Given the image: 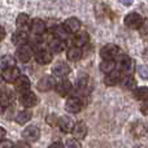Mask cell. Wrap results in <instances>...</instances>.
Listing matches in <instances>:
<instances>
[{
	"mask_svg": "<svg viewBox=\"0 0 148 148\" xmlns=\"http://www.w3.org/2000/svg\"><path fill=\"white\" fill-rule=\"evenodd\" d=\"M82 108H83V101H82V99H79L77 96L69 97L65 103V109L69 113H78L82 110Z\"/></svg>",
	"mask_w": 148,
	"mask_h": 148,
	"instance_id": "cell-8",
	"label": "cell"
},
{
	"mask_svg": "<svg viewBox=\"0 0 148 148\" xmlns=\"http://www.w3.org/2000/svg\"><path fill=\"white\" fill-rule=\"evenodd\" d=\"M31 117H33V112L29 109H25L18 113L17 117H16V121H17L18 125H25L26 122H29L31 120Z\"/></svg>",
	"mask_w": 148,
	"mask_h": 148,
	"instance_id": "cell-26",
	"label": "cell"
},
{
	"mask_svg": "<svg viewBox=\"0 0 148 148\" xmlns=\"http://www.w3.org/2000/svg\"><path fill=\"white\" fill-rule=\"evenodd\" d=\"M29 29H30V33L33 34L34 36H42L46 33L47 26L43 20H40V18H34V20L30 21Z\"/></svg>",
	"mask_w": 148,
	"mask_h": 148,
	"instance_id": "cell-3",
	"label": "cell"
},
{
	"mask_svg": "<svg viewBox=\"0 0 148 148\" xmlns=\"http://www.w3.org/2000/svg\"><path fill=\"white\" fill-rule=\"evenodd\" d=\"M5 135H7V130H5L4 127H1V126H0V142L4 140Z\"/></svg>",
	"mask_w": 148,
	"mask_h": 148,
	"instance_id": "cell-39",
	"label": "cell"
},
{
	"mask_svg": "<svg viewBox=\"0 0 148 148\" xmlns=\"http://www.w3.org/2000/svg\"><path fill=\"white\" fill-rule=\"evenodd\" d=\"M20 103L25 108H33L38 104V96L31 91L22 92V94L20 95Z\"/></svg>",
	"mask_w": 148,
	"mask_h": 148,
	"instance_id": "cell-7",
	"label": "cell"
},
{
	"mask_svg": "<svg viewBox=\"0 0 148 148\" xmlns=\"http://www.w3.org/2000/svg\"><path fill=\"white\" fill-rule=\"evenodd\" d=\"M33 57H34V49L33 47L27 46V44L18 47L17 51H16V59L18 61H21L22 64H27Z\"/></svg>",
	"mask_w": 148,
	"mask_h": 148,
	"instance_id": "cell-2",
	"label": "cell"
},
{
	"mask_svg": "<svg viewBox=\"0 0 148 148\" xmlns=\"http://www.w3.org/2000/svg\"><path fill=\"white\" fill-rule=\"evenodd\" d=\"M0 148H13V143L8 139H4L0 142Z\"/></svg>",
	"mask_w": 148,
	"mask_h": 148,
	"instance_id": "cell-36",
	"label": "cell"
},
{
	"mask_svg": "<svg viewBox=\"0 0 148 148\" xmlns=\"http://www.w3.org/2000/svg\"><path fill=\"white\" fill-rule=\"evenodd\" d=\"M118 51H120V48H118V46H116V44H112V43L105 44V46L100 49V57H101L103 60H113L118 55Z\"/></svg>",
	"mask_w": 148,
	"mask_h": 148,
	"instance_id": "cell-5",
	"label": "cell"
},
{
	"mask_svg": "<svg viewBox=\"0 0 148 148\" xmlns=\"http://www.w3.org/2000/svg\"><path fill=\"white\" fill-rule=\"evenodd\" d=\"M20 75H21V73L17 66L8 68V69L3 70V73H1L3 79H4V82H7V83H14Z\"/></svg>",
	"mask_w": 148,
	"mask_h": 148,
	"instance_id": "cell-9",
	"label": "cell"
},
{
	"mask_svg": "<svg viewBox=\"0 0 148 148\" xmlns=\"http://www.w3.org/2000/svg\"><path fill=\"white\" fill-rule=\"evenodd\" d=\"M100 70L105 74H109L116 70V61L114 60H103L100 62Z\"/></svg>",
	"mask_w": 148,
	"mask_h": 148,
	"instance_id": "cell-25",
	"label": "cell"
},
{
	"mask_svg": "<svg viewBox=\"0 0 148 148\" xmlns=\"http://www.w3.org/2000/svg\"><path fill=\"white\" fill-rule=\"evenodd\" d=\"M134 96L135 99L140 100V101H148V87H138V88L134 90Z\"/></svg>",
	"mask_w": 148,
	"mask_h": 148,
	"instance_id": "cell-29",
	"label": "cell"
},
{
	"mask_svg": "<svg viewBox=\"0 0 148 148\" xmlns=\"http://www.w3.org/2000/svg\"><path fill=\"white\" fill-rule=\"evenodd\" d=\"M87 131H88V127H87V125L83 122V121H79L78 123H75L74 125V129H73V135L74 138L78 140V139H83L84 136L87 135Z\"/></svg>",
	"mask_w": 148,
	"mask_h": 148,
	"instance_id": "cell-19",
	"label": "cell"
},
{
	"mask_svg": "<svg viewBox=\"0 0 148 148\" xmlns=\"http://www.w3.org/2000/svg\"><path fill=\"white\" fill-rule=\"evenodd\" d=\"M134 148H146V147H144V146H142V144H139V146H135Z\"/></svg>",
	"mask_w": 148,
	"mask_h": 148,
	"instance_id": "cell-42",
	"label": "cell"
},
{
	"mask_svg": "<svg viewBox=\"0 0 148 148\" xmlns=\"http://www.w3.org/2000/svg\"><path fill=\"white\" fill-rule=\"evenodd\" d=\"M120 66H121V70H122V73H125L126 75H130L131 73L134 72V61L133 59H130V57L127 56V55H122V56L120 57Z\"/></svg>",
	"mask_w": 148,
	"mask_h": 148,
	"instance_id": "cell-13",
	"label": "cell"
},
{
	"mask_svg": "<svg viewBox=\"0 0 148 148\" xmlns=\"http://www.w3.org/2000/svg\"><path fill=\"white\" fill-rule=\"evenodd\" d=\"M16 66V59L10 55H4V56L0 57V69L5 70L8 68Z\"/></svg>",
	"mask_w": 148,
	"mask_h": 148,
	"instance_id": "cell-24",
	"label": "cell"
},
{
	"mask_svg": "<svg viewBox=\"0 0 148 148\" xmlns=\"http://www.w3.org/2000/svg\"><path fill=\"white\" fill-rule=\"evenodd\" d=\"M30 25V18L29 14L26 13H20L16 18V26H17L18 30H26V27H29Z\"/></svg>",
	"mask_w": 148,
	"mask_h": 148,
	"instance_id": "cell-22",
	"label": "cell"
},
{
	"mask_svg": "<svg viewBox=\"0 0 148 148\" xmlns=\"http://www.w3.org/2000/svg\"><path fill=\"white\" fill-rule=\"evenodd\" d=\"M140 112L143 113V114H147L148 116V101H144L143 105L140 107Z\"/></svg>",
	"mask_w": 148,
	"mask_h": 148,
	"instance_id": "cell-37",
	"label": "cell"
},
{
	"mask_svg": "<svg viewBox=\"0 0 148 148\" xmlns=\"http://www.w3.org/2000/svg\"><path fill=\"white\" fill-rule=\"evenodd\" d=\"M34 59L38 64L40 65H47L52 61L53 59V53L49 51L48 47L44 46H36L34 49Z\"/></svg>",
	"mask_w": 148,
	"mask_h": 148,
	"instance_id": "cell-1",
	"label": "cell"
},
{
	"mask_svg": "<svg viewBox=\"0 0 148 148\" xmlns=\"http://www.w3.org/2000/svg\"><path fill=\"white\" fill-rule=\"evenodd\" d=\"M4 38H5V29L0 25V42H1Z\"/></svg>",
	"mask_w": 148,
	"mask_h": 148,
	"instance_id": "cell-40",
	"label": "cell"
},
{
	"mask_svg": "<svg viewBox=\"0 0 148 148\" xmlns=\"http://www.w3.org/2000/svg\"><path fill=\"white\" fill-rule=\"evenodd\" d=\"M72 83H70L68 79H60L59 82H56V86H55V90L56 92L60 95V96H66L72 92Z\"/></svg>",
	"mask_w": 148,
	"mask_h": 148,
	"instance_id": "cell-12",
	"label": "cell"
},
{
	"mask_svg": "<svg viewBox=\"0 0 148 148\" xmlns=\"http://www.w3.org/2000/svg\"><path fill=\"white\" fill-rule=\"evenodd\" d=\"M29 40V34L26 33V30H17L14 34L12 35V42L14 46L21 47L25 46Z\"/></svg>",
	"mask_w": 148,
	"mask_h": 148,
	"instance_id": "cell-17",
	"label": "cell"
},
{
	"mask_svg": "<svg viewBox=\"0 0 148 148\" xmlns=\"http://www.w3.org/2000/svg\"><path fill=\"white\" fill-rule=\"evenodd\" d=\"M87 84H88V78L86 75L84 77H79L78 82H77V87H78L79 91H83L87 88Z\"/></svg>",
	"mask_w": 148,
	"mask_h": 148,
	"instance_id": "cell-31",
	"label": "cell"
},
{
	"mask_svg": "<svg viewBox=\"0 0 148 148\" xmlns=\"http://www.w3.org/2000/svg\"><path fill=\"white\" fill-rule=\"evenodd\" d=\"M55 86H56V81H55L53 77H51V75L43 77V78H40V81L38 82V90L39 91H43V92L51 91V90L55 88Z\"/></svg>",
	"mask_w": 148,
	"mask_h": 148,
	"instance_id": "cell-11",
	"label": "cell"
},
{
	"mask_svg": "<svg viewBox=\"0 0 148 148\" xmlns=\"http://www.w3.org/2000/svg\"><path fill=\"white\" fill-rule=\"evenodd\" d=\"M139 31H140L142 35H148V18L143 20V22H142V26L139 27Z\"/></svg>",
	"mask_w": 148,
	"mask_h": 148,
	"instance_id": "cell-34",
	"label": "cell"
},
{
	"mask_svg": "<svg viewBox=\"0 0 148 148\" xmlns=\"http://www.w3.org/2000/svg\"><path fill=\"white\" fill-rule=\"evenodd\" d=\"M49 148H65V146L61 143V142L57 140V142H53V143L49 146Z\"/></svg>",
	"mask_w": 148,
	"mask_h": 148,
	"instance_id": "cell-38",
	"label": "cell"
},
{
	"mask_svg": "<svg viewBox=\"0 0 148 148\" xmlns=\"http://www.w3.org/2000/svg\"><path fill=\"white\" fill-rule=\"evenodd\" d=\"M134 0H120V3H122L123 5H131Z\"/></svg>",
	"mask_w": 148,
	"mask_h": 148,
	"instance_id": "cell-41",
	"label": "cell"
},
{
	"mask_svg": "<svg viewBox=\"0 0 148 148\" xmlns=\"http://www.w3.org/2000/svg\"><path fill=\"white\" fill-rule=\"evenodd\" d=\"M88 40H90V38H88V34H87L86 31H78L73 38V44H74V47L82 48V47H84L87 43H88Z\"/></svg>",
	"mask_w": 148,
	"mask_h": 148,
	"instance_id": "cell-20",
	"label": "cell"
},
{
	"mask_svg": "<svg viewBox=\"0 0 148 148\" xmlns=\"http://www.w3.org/2000/svg\"><path fill=\"white\" fill-rule=\"evenodd\" d=\"M66 148H81V144L75 138L66 140Z\"/></svg>",
	"mask_w": 148,
	"mask_h": 148,
	"instance_id": "cell-33",
	"label": "cell"
},
{
	"mask_svg": "<svg viewBox=\"0 0 148 148\" xmlns=\"http://www.w3.org/2000/svg\"><path fill=\"white\" fill-rule=\"evenodd\" d=\"M13 148H30V144L26 140H20L16 144H13Z\"/></svg>",
	"mask_w": 148,
	"mask_h": 148,
	"instance_id": "cell-35",
	"label": "cell"
},
{
	"mask_svg": "<svg viewBox=\"0 0 148 148\" xmlns=\"http://www.w3.org/2000/svg\"><path fill=\"white\" fill-rule=\"evenodd\" d=\"M66 57L69 61H78L82 57V49L78 47H72L66 51Z\"/></svg>",
	"mask_w": 148,
	"mask_h": 148,
	"instance_id": "cell-27",
	"label": "cell"
},
{
	"mask_svg": "<svg viewBox=\"0 0 148 148\" xmlns=\"http://www.w3.org/2000/svg\"><path fill=\"white\" fill-rule=\"evenodd\" d=\"M48 48L52 53H60V52H62L65 48H66V43H65V40L53 38L51 42H49Z\"/></svg>",
	"mask_w": 148,
	"mask_h": 148,
	"instance_id": "cell-21",
	"label": "cell"
},
{
	"mask_svg": "<svg viewBox=\"0 0 148 148\" xmlns=\"http://www.w3.org/2000/svg\"><path fill=\"white\" fill-rule=\"evenodd\" d=\"M52 35H53V38L65 40V39L68 38V35H69V33L65 30V27L62 25H55L53 27H52Z\"/></svg>",
	"mask_w": 148,
	"mask_h": 148,
	"instance_id": "cell-23",
	"label": "cell"
},
{
	"mask_svg": "<svg viewBox=\"0 0 148 148\" xmlns=\"http://www.w3.org/2000/svg\"><path fill=\"white\" fill-rule=\"evenodd\" d=\"M62 26H64L65 30H66L69 34H77L79 30H81L82 23L77 17H70V18H68V20L64 21Z\"/></svg>",
	"mask_w": 148,
	"mask_h": 148,
	"instance_id": "cell-10",
	"label": "cell"
},
{
	"mask_svg": "<svg viewBox=\"0 0 148 148\" xmlns=\"http://www.w3.org/2000/svg\"><path fill=\"white\" fill-rule=\"evenodd\" d=\"M30 86H31L30 79H29L26 75H20L17 78V81L14 82L16 90H17L18 92H21V94H22V92L29 91V90H30Z\"/></svg>",
	"mask_w": 148,
	"mask_h": 148,
	"instance_id": "cell-18",
	"label": "cell"
},
{
	"mask_svg": "<svg viewBox=\"0 0 148 148\" xmlns=\"http://www.w3.org/2000/svg\"><path fill=\"white\" fill-rule=\"evenodd\" d=\"M57 125H59L60 130H61L62 133H65V134L72 133L73 129H74L73 120L70 117H68V116H62V117H60L59 121H57Z\"/></svg>",
	"mask_w": 148,
	"mask_h": 148,
	"instance_id": "cell-16",
	"label": "cell"
},
{
	"mask_svg": "<svg viewBox=\"0 0 148 148\" xmlns=\"http://www.w3.org/2000/svg\"><path fill=\"white\" fill-rule=\"evenodd\" d=\"M138 74L143 79H148V66L147 65H140L138 68Z\"/></svg>",
	"mask_w": 148,
	"mask_h": 148,
	"instance_id": "cell-32",
	"label": "cell"
},
{
	"mask_svg": "<svg viewBox=\"0 0 148 148\" xmlns=\"http://www.w3.org/2000/svg\"><path fill=\"white\" fill-rule=\"evenodd\" d=\"M69 73H70V66L64 61H59L52 66V74L56 77H60V78L66 77Z\"/></svg>",
	"mask_w": 148,
	"mask_h": 148,
	"instance_id": "cell-14",
	"label": "cell"
},
{
	"mask_svg": "<svg viewBox=\"0 0 148 148\" xmlns=\"http://www.w3.org/2000/svg\"><path fill=\"white\" fill-rule=\"evenodd\" d=\"M142 22H143V18H142V16L139 14V13H129L127 16L125 17V25L127 26L129 29H134V30H136L142 26Z\"/></svg>",
	"mask_w": 148,
	"mask_h": 148,
	"instance_id": "cell-6",
	"label": "cell"
},
{
	"mask_svg": "<svg viewBox=\"0 0 148 148\" xmlns=\"http://www.w3.org/2000/svg\"><path fill=\"white\" fill-rule=\"evenodd\" d=\"M21 135H22L23 140L26 142H36L39 139V136H40V130L35 125H29L23 129Z\"/></svg>",
	"mask_w": 148,
	"mask_h": 148,
	"instance_id": "cell-4",
	"label": "cell"
},
{
	"mask_svg": "<svg viewBox=\"0 0 148 148\" xmlns=\"http://www.w3.org/2000/svg\"><path fill=\"white\" fill-rule=\"evenodd\" d=\"M121 84H122V87L123 88H126V90H134L136 87L135 79H134L133 77H130V75H126L125 78L121 79Z\"/></svg>",
	"mask_w": 148,
	"mask_h": 148,
	"instance_id": "cell-30",
	"label": "cell"
},
{
	"mask_svg": "<svg viewBox=\"0 0 148 148\" xmlns=\"http://www.w3.org/2000/svg\"><path fill=\"white\" fill-rule=\"evenodd\" d=\"M147 131H148V126L143 121H136V122H134L133 126H131V134H133L135 138H142V136H144L147 134Z\"/></svg>",
	"mask_w": 148,
	"mask_h": 148,
	"instance_id": "cell-15",
	"label": "cell"
},
{
	"mask_svg": "<svg viewBox=\"0 0 148 148\" xmlns=\"http://www.w3.org/2000/svg\"><path fill=\"white\" fill-rule=\"evenodd\" d=\"M120 81H121L120 73L116 72V70L114 72H112V73H109V74H107L105 78H104V83L107 84V86H116Z\"/></svg>",
	"mask_w": 148,
	"mask_h": 148,
	"instance_id": "cell-28",
	"label": "cell"
}]
</instances>
